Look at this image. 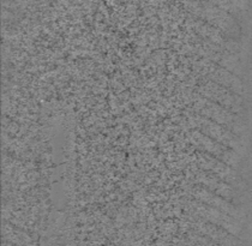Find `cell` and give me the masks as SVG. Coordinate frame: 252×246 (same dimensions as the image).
<instances>
[{"label": "cell", "instance_id": "cell-1", "mask_svg": "<svg viewBox=\"0 0 252 246\" xmlns=\"http://www.w3.org/2000/svg\"><path fill=\"white\" fill-rule=\"evenodd\" d=\"M185 6L194 17L207 22L229 39L238 40L242 36V29L232 13L215 2H185Z\"/></svg>", "mask_w": 252, "mask_h": 246}, {"label": "cell", "instance_id": "cell-2", "mask_svg": "<svg viewBox=\"0 0 252 246\" xmlns=\"http://www.w3.org/2000/svg\"><path fill=\"white\" fill-rule=\"evenodd\" d=\"M191 102H192V106H191L192 111L222 125L223 127L231 130L239 137H242L243 133L245 132V125H244L243 119L229 109L222 107L219 103L213 102L212 100H208L197 92L191 96Z\"/></svg>", "mask_w": 252, "mask_h": 246}, {"label": "cell", "instance_id": "cell-3", "mask_svg": "<svg viewBox=\"0 0 252 246\" xmlns=\"http://www.w3.org/2000/svg\"><path fill=\"white\" fill-rule=\"evenodd\" d=\"M186 114H188V118L190 120L191 125L194 127V130H198L199 132L214 139V141L231 148L239 155H243V153H245V146H244L242 137L235 135L231 130L223 127L222 125L218 124L213 120L205 118L201 114L196 113L192 109L186 112Z\"/></svg>", "mask_w": 252, "mask_h": 246}, {"label": "cell", "instance_id": "cell-4", "mask_svg": "<svg viewBox=\"0 0 252 246\" xmlns=\"http://www.w3.org/2000/svg\"><path fill=\"white\" fill-rule=\"evenodd\" d=\"M186 209H188L191 214L203 218L207 222L221 227V228L231 232L234 236L239 237L240 234L243 233L242 221L229 216V215L224 214V213L215 209V208L207 206V204L202 203V202L197 201V199L190 198L189 201H186Z\"/></svg>", "mask_w": 252, "mask_h": 246}, {"label": "cell", "instance_id": "cell-5", "mask_svg": "<svg viewBox=\"0 0 252 246\" xmlns=\"http://www.w3.org/2000/svg\"><path fill=\"white\" fill-rule=\"evenodd\" d=\"M193 66L201 75L204 76V78L210 79V81L215 82V83L220 84V86L232 90L235 94L242 96L244 92L242 79L229 70L224 69V67L220 66V65L212 62V60L202 58V57L194 58Z\"/></svg>", "mask_w": 252, "mask_h": 246}, {"label": "cell", "instance_id": "cell-6", "mask_svg": "<svg viewBox=\"0 0 252 246\" xmlns=\"http://www.w3.org/2000/svg\"><path fill=\"white\" fill-rule=\"evenodd\" d=\"M197 92L208 100H212L213 102L219 103L222 107L229 109L238 116H240V113L244 111L243 97L240 95L235 94L232 90L224 88V87L208 78H204L198 84Z\"/></svg>", "mask_w": 252, "mask_h": 246}, {"label": "cell", "instance_id": "cell-7", "mask_svg": "<svg viewBox=\"0 0 252 246\" xmlns=\"http://www.w3.org/2000/svg\"><path fill=\"white\" fill-rule=\"evenodd\" d=\"M189 138L191 143L199 148V152H204L216 157L218 160L222 161L226 165L231 166L232 168L237 169L240 167L242 163V156L231 148L223 146L219 142L214 141L208 136L199 132L198 130H192L189 132Z\"/></svg>", "mask_w": 252, "mask_h": 246}, {"label": "cell", "instance_id": "cell-8", "mask_svg": "<svg viewBox=\"0 0 252 246\" xmlns=\"http://www.w3.org/2000/svg\"><path fill=\"white\" fill-rule=\"evenodd\" d=\"M189 222L193 226V232L209 238L215 244L220 246H245L239 237L234 236L231 232L221 228V227L207 222L203 218L191 215Z\"/></svg>", "mask_w": 252, "mask_h": 246}, {"label": "cell", "instance_id": "cell-9", "mask_svg": "<svg viewBox=\"0 0 252 246\" xmlns=\"http://www.w3.org/2000/svg\"><path fill=\"white\" fill-rule=\"evenodd\" d=\"M189 193H190L193 199H197V201L202 202V203L207 204V206L215 208V209L220 210V212L237 218V220L242 221V222L243 218L245 217L244 213L235 204H233L232 202L227 201V199L222 198V197L212 192L207 187H204L203 185L194 184Z\"/></svg>", "mask_w": 252, "mask_h": 246}, {"label": "cell", "instance_id": "cell-10", "mask_svg": "<svg viewBox=\"0 0 252 246\" xmlns=\"http://www.w3.org/2000/svg\"><path fill=\"white\" fill-rule=\"evenodd\" d=\"M198 163L203 167V171L215 174L216 177H219L223 182H226L227 184L232 185V186H237L238 183H239V176H238L237 171L234 168L226 165L222 161L218 160L216 157L212 156L208 153H198Z\"/></svg>", "mask_w": 252, "mask_h": 246}, {"label": "cell", "instance_id": "cell-11", "mask_svg": "<svg viewBox=\"0 0 252 246\" xmlns=\"http://www.w3.org/2000/svg\"><path fill=\"white\" fill-rule=\"evenodd\" d=\"M196 182L197 184L203 185L208 190H210L212 192L227 199V201L232 202V203L235 199V197H237V193H235L234 187L232 185L227 184L226 182H223L222 179H220V178L216 177L215 174L210 173V172H198L196 177Z\"/></svg>", "mask_w": 252, "mask_h": 246}, {"label": "cell", "instance_id": "cell-12", "mask_svg": "<svg viewBox=\"0 0 252 246\" xmlns=\"http://www.w3.org/2000/svg\"><path fill=\"white\" fill-rule=\"evenodd\" d=\"M190 238L191 239H193L194 243H197L199 246H220V245L215 244V243H214L213 240H210L209 238L202 236V234L196 233V232H193V231L190 232Z\"/></svg>", "mask_w": 252, "mask_h": 246}]
</instances>
